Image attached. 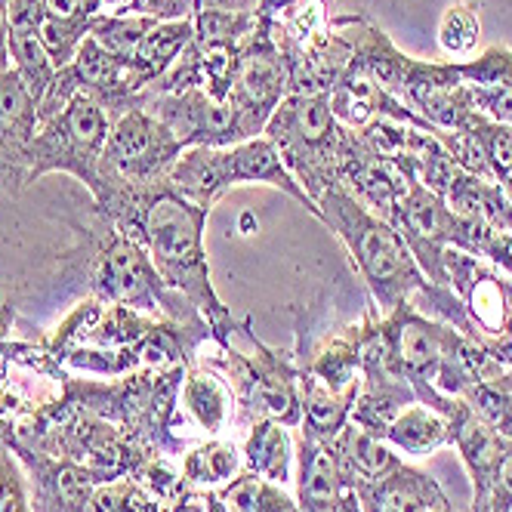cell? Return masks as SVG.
<instances>
[{"label": "cell", "instance_id": "31", "mask_svg": "<svg viewBox=\"0 0 512 512\" xmlns=\"http://www.w3.org/2000/svg\"><path fill=\"white\" fill-rule=\"evenodd\" d=\"M472 512H512V438L506 442V451L497 463L488 494L479 503H472Z\"/></svg>", "mask_w": 512, "mask_h": 512}, {"label": "cell", "instance_id": "30", "mask_svg": "<svg viewBox=\"0 0 512 512\" xmlns=\"http://www.w3.org/2000/svg\"><path fill=\"white\" fill-rule=\"evenodd\" d=\"M0 512H34L25 469L4 442H0Z\"/></svg>", "mask_w": 512, "mask_h": 512}, {"label": "cell", "instance_id": "29", "mask_svg": "<svg viewBox=\"0 0 512 512\" xmlns=\"http://www.w3.org/2000/svg\"><path fill=\"white\" fill-rule=\"evenodd\" d=\"M469 133L479 139V145H482V152H485L497 182L512 176V127L509 124H497V121L479 115V118L472 121Z\"/></svg>", "mask_w": 512, "mask_h": 512}, {"label": "cell", "instance_id": "28", "mask_svg": "<svg viewBox=\"0 0 512 512\" xmlns=\"http://www.w3.org/2000/svg\"><path fill=\"white\" fill-rule=\"evenodd\" d=\"M457 71L469 87H512V50L488 47L482 56L457 62Z\"/></svg>", "mask_w": 512, "mask_h": 512}, {"label": "cell", "instance_id": "2", "mask_svg": "<svg viewBox=\"0 0 512 512\" xmlns=\"http://www.w3.org/2000/svg\"><path fill=\"white\" fill-rule=\"evenodd\" d=\"M99 216V213H96ZM99 229H87L78 256V275H84L90 294L102 303L127 306L149 318H170L176 324L210 327L207 318L173 290L155 269L145 247L99 216Z\"/></svg>", "mask_w": 512, "mask_h": 512}, {"label": "cell", "instance_id": "42", "mask_svg": "<svg viewBox=\"0 0 512 512\" xmlns=\"http://www.w3.org/2000/svg\"><path fill=\"white\" fill-rule=\"evenodd\" d=\"M10 7V0H0V10H7Z\"/></svg>", "mask_w": 512, "mask_h": 512}, {"label": "cell", "instance_id": "32", "mask_svg": "<svg viewBox=\"0 0 512 512\" xmlns=\"http://www.w3.org/2000/svg\"><path fill=\"white\" fill-rule=\"evenodd\" d=\"M469 90L485 118L512 127V87H469Z\"/></svg>", "mask_w": 512, "mask_h": 512}, {"label": "cell", "instance_id": "12", "mask_svg": "<svg viewBox=\"0 0 512 512\" xmlns=\"http://www.w3.org/2000/svg\"><path fill=\"white\" fill-rule=\"evenodd\" d=\"M0 442L16 454L25 469L34 512H87L96 491V479L84 466L56 457L44 448L16 442L13 435H0Z\"/></svg>", "mask_w": 512, "mask_h": 512}, {"label": "cell", "instance_id": "5", "mask_svg": "<svg viewBox=\"0 0 512 512\" xmlns=\"http://www.w3.org/2000/svg\"><path fill=\"white\" fill-rule=\"evenodd\" d=\"M247 352L238 349L232 340L210 358L207 368L223 377L235 395L238 420H275L287 429H300L303 423V389H300V368L290 349L260 343L250 327L244 324Z\"/></svg>", "mask_w": 512, "mask_h": 512}, {"label": "cell", "instance_id": "39", "mask_svg": "<svg viewBox=\"0 0 512 512\" xmlns=\"http://www.w3.org/2000/svg\"><path fill=\"white\" fill-rule=\"evenodd\" d=\"M334 512H361V503H358V497H355V494L349 491V494L343 497V503H340V506H337Z\"/></svg>", "mask_w": 512, "mask_h": 512}, {"label": "cell", "instance_id": "18", "mask_svg": "<svg viewBox=\"0 0 512 512\" xmlns=\"http://www.w3.org/2000/svg\"><path fill=\"white\" fill-rule=\"evenodd\" d=\"M179 408L186 411L198 429H204L210 438H216L232 420H238V405L229 383L210 368H201L195 361L186 371L179 389Z\"/></svg>", "mask_w": 512, "mask_h": 512}, {"label": "cell", "instance_id": "41", "mask_svg": "<svg viewBox=\"0 0 512 512\" xmlns=\"http://www.w3.org/2000/svg\"><path fill=\"white\" fill-rule=\"evenodd\" d=\"M500 186H503V192H506V198H509V204H512V176H509V179H500Z\"/></svg>", "mask_w": 512, "mask_h": 512}, {"label": "cell", "instance_id": "34", "mask_svg": "<svg viewBox=\"0 0 512 512\" xmlns=\"http://www.w3.org/2000/svg\"><path fill=\"white\" fill-rule=\"evenodd\" d=\"M13 324H16V297L0 287V349L7 346V337L13 331Z\"/></svg>", "mask_w": 512, "mask_h": 512}, {"label": "cell", "instance_id": "16", "mask_svg": "<svg viewBox=\"0 0 512 512\" xmlns=\"http://www.w3.org/2000/svg\"><path fill=\"white\" fill-rule=\"evenodd\" d=\"M41 130V105L16 71L0 75V158L28 176L31 142Z\"/></svg>", "mask_w": 512, "mask_h": 512}, {"label": "cell", "instance_id": "9", "mask_svg": "<svg viewBox=\"0 0 512 512\" xmlns=\"http://www.w3.org/2000/svg\"><path fill=\"white\" fill-rule=\"evenodd\" d=\"M182 145L155 115L142 105L112 118L102 164H99V186H155L170 182V170L176 167Z\"/></svg>", "mask_w": 512, "mask_h": 512}, {"label": "cell", "instance_id": "24", "mask_svg": "<svg viewBox=\"0 0 512 512\" xmlns=\"http://www.w3.org/2000/svg\"><path fill=\"white\" fill-rule=\"evenodd\" d=\"M229 512H300V503L269 479L253 472H241L226 488L216 491Z\"/></svg>", "mask_w": 512, "mask_h": 512}, {"label": "cell", "instance_id": "23", "mask_svg": "<svg viewBox=\"0 0 512 512\" xmlns=\"http://www.w3.org/2000/svg\"><path fill=\"white\" fill-rule=\"evenodd\" d=\"M182 479L192 491H219L244 472V454L235 442L207 438L182 454Z\"/></svg>", "mask_w": 512, "mask_h": 512}, {"label": "cell", "instance_id": "33", "mask_svg": "<svg viewBox=\"0 0 512 512\" xmlns=\"http://www.w3.org/2000/svg\"><path fill=\"white\" fill-rule=\"evenodd\" d=\"M260 13V0H195V13Z\"/></svg>", "mask_w": 512, "mask_h": 512}, {"label": "cell", "instance_id": "25", "mask_svg": "<svg viewBox=\"0 0 512 512\" xmlns=\"http://www.w3.org/2000/svg\"><path fill=\"white\" fill-rule=\"evenodd\" d=\"M479 34H482V19H479V4L475 0H460L451 4L442 19H438V47L451 62H466L475 47H479Z\"/></svg>", "mask_w": 512, "mask_h": 512}, {"label": "cell", "instance_id": "44", "mask_svg": "<svg viewBox=\"0 0 512 512\" xmlns=\"http://www.w3.org/2000/svg\"><path fill=\"white\" fill-rule=\"evenodd\" d=\"M506 179H509V176H506Z\"/></svg>", "mask_w": 512, "mask_h": 512}, {"label": "cell", "instance_id": "1", "mask_svg": "<svg viewBox=\"0 0 512 512\" xmlns=\"http://www.w3.org/2000/svg\"><path fill=\"white\" fill-rule=\"evenodd\" d=\"M93 213L145 247L161 278L207 318L213 343L223 349L238 321L213 287L204 247L210 210L179 195L170 182H155V186H99L93 195Z\"/></svg>", "mask_w": 512, "mask_h": 512}, {"label": "cell", "instance_id": "27", "mask_svg": "<svg viewBox=\"0 0 512 512\" xmlns=\"http://www.w3.org/2000/svg\"><path fill=\"white\" fill-rule=\"evenodd\" d=\"M90 25H93V16H75V19L44 16L41 38H44V47L56 68H65L71 59H75L81 44L90 38Z\"/></svg>", "mask_w": 512, "mask_h": 512}, {"label": "cell", "instance_id": "13", "mask_svg": "<svg viewBox=\"0 0 512 512\" xmlns=\"http://www.w3.org/2000/svg\"><path fill=\"white\" fill-rule=\"evenodd\" d=\"M41 22H44L41 0H10V7H7L10 62L16 75L25 81V87L31 90V96L38 99V105L59 71L44 47Z\"/></svg>", "mask_w": 512, "mask_h": 512}, {"label": "cell", "instance_id": "7", "mask_svg": "<svg viewBox=\"0 0 512 512\" xmlns=\"http://www.w3.org/2000/svg\"><path fill=\"white\" fill-rule=\"evenodd\" d=\"M108 133H112V115L90 93H78L59 115L41 121V130L31 142L28 158V186L50 173H65L78 179L90 192H99V164Z\"/></svg>", "mask_w": 512, "mask_h": 512}, {"label": "cell", "instance_id": "21", "mask_svg": "<svg viewBox=\"0 0 512 512\" xmlns=\"http://www.w3.org/2000/svg\"><path fill=\"white\" fill-rule=\"evenodd\" d=\"M244 472L260 475L275 485H287L294 472V442L284 423L275 420H253L247 442H244Z\"/></svg>", "mask_w": 512, "mask_h": 512}, {"label": "cell", "instance_id": "36", "mask_svg": "<svg viewBox=\"0 0 512 512\" xmlns=\"http://www.w3.org/2000/svg\"><path fill=\"white\" fill-rule=\"evenodd\" d=\"M164 512H207V497H204V491H186Z\"/></svg>", "mask_w": 512, "mask_h": 512}, {"label": "cell", "instance_id": "26", "mask_svg": "<svg viewBox=\"0 0 512 512\" xmlns=\"http://www.w3.org/2000/svg\"><path fill=\"white\" fill-rule=\"evenodd\" d=\"M158 19L152 16H93L90 38H96L108 53L118 56L124 65H130L133 53L139 50L145 31Z\"/></svg>", "mask_w": 512, "mask_h": 512}, {"label": "cell", "instance_id": "8", "mask_svg": "<svg viewBox=\"0 0 512 512\" xmlns=\"http://www.w3.org/2000/svg\"><path fill=\"white\" fill-rule=\"evenodd\" d=\"M290 96V62L275 38L269 16L256 19V28L238 47V62L226 105L244 133V139L263 136L275 108Z\"/></svg>", "mask_w": 512, "mask_h": 512}, {"label": "cell", "instance_id": "37", "mask_svg": "<svg viewBox=\"0 0 512 512\" xmlns=\"http://www.w3.org/2000/svg\"><path fill=\"white\" fill-rule=\"evenodd\" d=\"M10 31H7V10H0V75L10 71Z\"/></svg>", "mask_w": 512, "mask_h": 512}, {"label": "cell", "instance_id": "35", "mask_svg": "<svg viewBox=\"0 0 512 512\" xmlns=\"http://www.w3.org/2000/svg\"><path fill=\"white\" fill-rule=\"evenodd\" d=\"M25 186H28V176L19 167H13V164H7L4 158H0V192L19 195Z\"/></svg>", "mask_w": 512, "mask_h": 512}, {"label": "cell", "instance_id": "15", "mask_svg": "<svg viewBox=\"0 0 512 512\" xmlns=\"http://www.w3.org/2000/svg\"><path fill=\"white\" fill-rule=\"evenodd\" d=\"M349 494L331 442L300 432L297 442V503L300 512H334Z\"/></svg>", "mask_w": 512, "mask_h": 512}, {"label": "cell", "instance_id": "4", "mask_svg": "<svg viewBox=\"0 0 512 512\" xmlns=\"http://www.w3.org/2000/svg\"><path fill=\"white\" fill-rule=\"evenodd\" d=\"M170 186L207 210H213V204L235 186H269L294 198L318 219V204L287 170L269 136H253L229 145V149H207V145L186 149L170 170Z\"/></svg>", "mask_w": 512, "mask_h": 512}, {"label": "cell", "instance_id": "22", "mask_svg": "<svg viewBox=\"0 0 512 512\" xmlns=\"http://www.w3.org/2000/svg\"><path fill=\"white\" fill-rule=\"evenodd\" d=\"M383 442L401 454L426 457L438 448L451 445V420L445 414L420 405V401H414V405H408L386 426Z\"/></svg>", "mask_w": 512, "mask_h": 512}, {"label": "cell", "instance_id": "17", "mask_svg": "<svg viewBox=\"0 0 512 512\" xmlns=\"http://www.w3.org/2000/svg\"><path fill=\"white\" fill-rule=\"evenodd\" d=\"M448 420H451V445L457 448L472 482V503H479L488 494V485L494 479L509 438H503L497 429H491L485 420L475 417L460 398Z\"/></svg>", "mask_w": 512, "mask_h": 512}, {"label": "cell", "instance_id": "40", "mask_svg": "<svg viewBox=\"0 0 512 512\" xmlns=\"http://www.w3.org/2000/svg\"><path fill=\"white\" fill-rule=\"evenodd\" d=\"M503 294H506V303L512 309V275H503Z\"/></svg>", "mask_w": 512, "mask_h": 512}, {"label": "cell", "instance_id": "14", "mask_svg": "<svg viewBox=\"0 0 512 512\" xmlns=\"http://www.w3.org/2000/svg\"><path fill=\"white\" fill-rule=\"evenodd\" d=\"M361 503V512H435L451 509L448 494L429 472L408 466L401 460L383 479L358 485L352 491Z\"/></svg>", "mask_w": 512, "mask_h": 512}, {"label": "cell", "instance_id": "11", "mask_svg": "<svg viewBox=\"0 0 512 512\" xmlns=\"http://www.w3.org/2000/svg\"><path fill=\"white\" fill-rule=\"evenodd\" d=\"M398 99L438 133L469 130L472 121L482 115L479 105L472 99L469 84L460 78L457 62L411 59L408 78L401 84Z\"/></svg>", "mask_w": 512, "mask_h": 512}, {"label": "cell", "instance_id": "3", "mask_svg": "<svg viewBox=\"0 0 512 512\" xmlns=\"http://www.w3.org/2000/svg\"><path fill=\"white\" fill-rule=\"evenodd\" d=\"M318 219L346 244L352 266L368 284L380 315L408 303L426 284V275L420 272L405 238L355 195H349L340 182L318 198Z\"/></svg>", "mask_w": 512, "mask_h": 512}, {"label": "cell", "instance_id": "19", "mask_svg": "<svg viewBox=\"0 0 512 512\" xmlns=\"http://www.w3.org/2000/svg\"><path fill=\"white\" fill-rule=\"evenodd\" d=\"M340 472H343V482L349 491H355L358 485H368L383 479L386 472H392L401 457L383 442V438L371 435L368 429H361L355 423H346L340 429V435L331 442Z\"/></svg>", "mask_w": 512, "mask_h": 512}, {"label": "cell", "instance_id": "20", "mask_svg": "<svg viewBox=\"0 0 512 512\" xmlns=\"http://www.w3.org/2000/svg\"><path fill=\"white\" fill-rule=\"evenodd\" d=\"M195 41V22L192 19H158L139 44V50L130 59V71L139 84V90H149L164 71L189 50Z\"/></svg>", "mask_w": 512, "mask_h": 512}, {"label": "cell", "instance_id": "6", "mask_svg": "<svg viewBox=\"0 0 512 512\" xmlns=\"http://www.w3.org/2000/svg\"><path fill=\"white\" fill-rule=\"evenodd\" d=\"M263 136L275 142L281 161L315 204L340 182L337 158L343 127L334 118L327 93H290L275 108Z\"/></svg>", "mask_w": 512, "mask_h": 512}, {"label": "cell", "instance_id": "38", "mask_svg": "<svg viewBox=\"0 0 512 512\" xmlns=\"http://www.w3.org/2000/svg\"><path fill=\"white\" fill-rule=\"evenodd\" d=\"M294 4H297V0H260V16L278 19L281 13H287Z\"/></svg>", "mask_w": 512, "mask_h": 512}, {"label": "cell", "instance_id": "43", "mask_svg": "<svg viewBox=\"0 0 512 512\" xmlns=\"http://www.w3.org/2000/svg\"><path fill=\"white\" fill-rule=\"evenodd\" d=\"M435 512H451V509H435Z\"/></svg>", "mask_w": 512, "mask_h": 512}, {"label": "cell", "instance_id": "10", "mask_svg": "<svg viewBox=\"0 0 512 512\" xmlns=\"http://www.w3.org/2000/svg\"><path fill=\"white\" fill-rule=\"evenodd\" d=\"M139 105L155 115L186 149H229L244 142V133L226 102L213 99L207 90L192 87L182 93H142Z\"/></svg>", "mask_w": 512, "mask_h": 512}]
</instances>
